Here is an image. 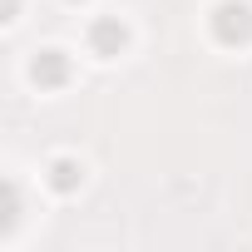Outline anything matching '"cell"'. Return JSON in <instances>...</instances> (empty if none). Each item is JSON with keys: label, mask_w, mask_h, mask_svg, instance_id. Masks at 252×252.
Segmentation results:
<instances>
[{"label": "cell", "mask_w": 252, "mask_h": 252, "mask_svg": "<svg viewBox=\"0 0 252 252\" xmlns=\"http://www.w3.org/2000/svg\"><path fill=\"white\" fill-rule=\"evenodd\" d=\"M40 74H45V79H60V50H45V64L35 60V79H40Z\"/></svg>", "instance_id": "6da1fadb"}, {"label": "cell", "mask_w": 252, "mask_h": 252, "mask_svg": "<svg viewBox=\"0 0 252 252\" xmlns=\"http://www.w3.org/2000/svg\"><path fill=\"white\" fill-rule=\"evenodd\" d=\"M94 40H99V45H124V30H119V25H99Z\"/></svg>", "instance_id": "7a4b0ae2"}]
</instances>
